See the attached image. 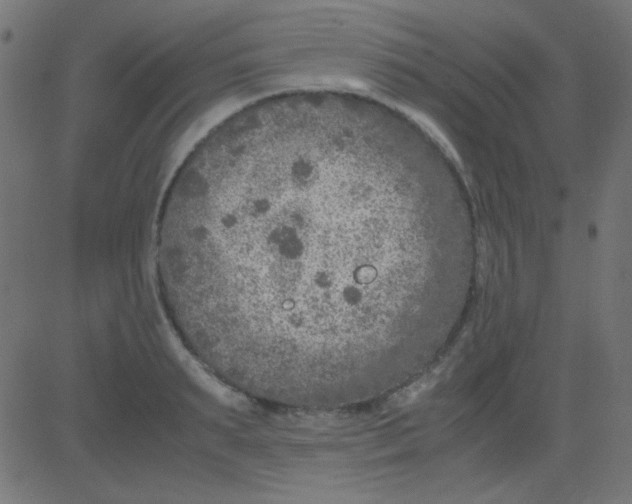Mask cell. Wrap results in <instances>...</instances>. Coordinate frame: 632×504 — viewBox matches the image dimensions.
<instances>
[{
  "instance_id": "cell-1",
  "label": "cell",
  "mask_w": 632,
  "mask_h": 504,
  "mask_svg": "<svg viewBox=\"0 0 632 504\" xmlns=\"http://www.w3.org/2000/svg\"><path fill=\"white\" fill-rule=\"evenodd\" d=\"M415 163L325 113L244 124L173 180L156 262L187 346L241 392L329 407L393 386L441 256Z\"/></svg>"
}]
</instances>
